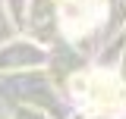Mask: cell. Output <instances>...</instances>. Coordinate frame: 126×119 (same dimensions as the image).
<instances>
[{
  "label": "cell",
  "mask_w": 126,
  "mask_h": 119,
  "mask_svg": "<svg viewBox=\"0 0 126 119\" xmlns=\"http://www.w3.org/2000/svg\"><path fill=\"white\" fill-rule=\"evenodd\" d=\"M88 97L94 107H117V104H126V88H120L110 75H92L88 78Z\"/></svg>",
  "instance_id": "obj_1"
}]
</instances>
